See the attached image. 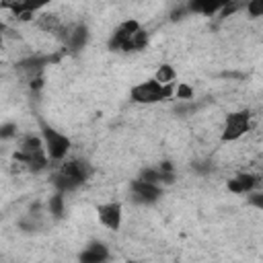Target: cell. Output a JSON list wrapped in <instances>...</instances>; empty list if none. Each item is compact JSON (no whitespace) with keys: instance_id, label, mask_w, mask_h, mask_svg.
Masks as SVG:
<instances>
[{"instance_id":"cell-18","label":"cell","mask_w":263,"mask_h":263,"mask_svg":"<svg viewBox=\"0 0 263 263\" xmlns=\"http://www.w3.org/2000/svg\"><path fill=\"white\" fill-rule=\"evenodd\" d=\"M191 95H193V90H191L187 84H181V86L177 88V97H179V99H189Z\"/></svg>"},{"instance_id":"cell-3","label":"cell","mask_w":263,"mask_h":263,"mask_svg":"<svg viewBox=\"0 0 263 263\" xmlns=\"http://www.w3.org/2000/svg\"><path fill=\"white\" fill-rule=\"evenodd\" d=\"M47 150H45V142H41L39 138L27 136L21 142V150L16 152V160L25 162L31 171H41L47 166Z\"/></svg>"},{"instance_id":"cell-10","label":"cell","mask_w":263,"mask_h":263,"mask_svg":"<svg viewBox=\"0 0 263 263\" xmlns=\"http://www.w3.org/2000/svg\"><path fill=\"white\" fill-rule=\"evenodd\" d=\"M234 0H189V10L199 12V14H214V12L224 10Z\"/></svg>"},{"instance_id":"cell-9","label":"cell","mask_w":263,"mask_h":263,"mask_svg":"<svg viewBox=\"0 0 263 263\" xmlns=\"http://www.w3.org/2000/svg\"><path fill=\"white\" fill-rule=\"evenodd\" d=\"M99 220L109 228V230H117L121 226V205L111 201V203H103L99 205Z\"/></svg>"},{"instance_id":"cell-8","label":"cell","mask_w":263,"mask_h":263,"mask_svg":"<svg viewBox=\"0 0 263 263\" xmlns=\"http://www.w3.org/2000/svg\"><path fill=\"white\" fill-rule=\"evenodd\" d=\"M132 193L136 197V201H142V203H152L160 197V187L156 183H150L146 179H138L132 183Z\"/></svg>"},{"instance_id":"cell-11","label":"cell","mask_w":263,"mask_h":263,"mask_svg":"<svg viewBox=\"0 0 263 263\" xmlns=\"http://www.w3.org/2000/svg\"><path fill=\"white\" fill-rule=\"evenodd\" d=\"M86 37H88V33H86V27H82V25H78L74 29H66V33H64V41L74 51H78L86 43Z\"/></svg>"},{"instance_id":"cell-2","label":"cell","mask_w":263,"mask_h":263,"mask_svg":"<svg viewBox=\"0 0 263 263\" xmlns=\"http://www.w3.org/2000/svg\"><path fill=\"white\" fill-rule=\"evenodd\" d=\"M90 175V168L86 162L82 160H68L60 166V171L53 177V183L60 191H74L76 187H80Z\"/></svg>"},{"instance_id":"cell-13","label":"cell","mask_w":263,"mask_h":263,"mask_svg":"<svg viewBox=\"0 0 263 263\" xmlns=\"http://www.w3.org/2000/svg\"><path fill=\"white\" fill-rule=\"evenodd\" d=\"M109 257V253H107V249L99 242H95V245H90L82 255H80V261H84V263H99V261H105Z\"/></svg>"},{"instance_id":"cell-6","label":"cell","mask_w":263,"mask_h":263,"mask_svg":"<svg viewBox=\"0 0 263 263\" xmlns=\"http://www.w3.org/2000/svg\"><path fill=\"white\" fill-rule=\"evenodd\" d=\"M43 142H45V150H47L49 158H53V160H62L70 150V140L64 134H60L47 125H43Z\"/></svg>"},{"instance_id":"cell-5","label":"cell","mask_w":263,"mask_h":263,"mask_svg":"<svg viewBox=\"0 0 263 263\" xmlns=\"http://www.w3.org/2000/svg\"><path fill=\"white\" fill-rule=\"evenodd\" d=\"M251 127V113L247 109L242 111H234L230 115H226L224 119V127H222V140L224 142H234L240 136H245Z\"/></svg>"},{"instance_id":"cell-14","label":"cell","mask_w":263,"mask_h":263,"mask_svg":"<svg viewBox=\"0 0 263 263\" xmlns=\"http://www.w3.org/2000/svg\"><path fill=\"white\" fill-rule=\"evenodd\" d=\"M37 27L43 29V31H47V33H60V31H64V25H62V21L55 14H43V16H39Z\"/></svg>"},{"instance_id":"cell-1","label":"cell","mask_w":263,"mask_h":263,"mask_svg":"<svg viewBox=\"0 0 263 263\" xmlns=\"http://www.w3.org/2000/svg\"><path fill=\"white\" fill-rule=\"evenodd\" d=\"M146 45H148V33L140 27L138 21L121 23L109 39V47L119 51H140Z\"/></svg>"},{"instance_id":"cell-19","label":"cell","mask_w":263,"mask_h":263,"mask_svg":"<svg viewBox=\"0 0 263 263\" xmlns=\"http://www.w3.org/2000/svg\"><path fill=\"white\" fill-rule=\"evenodd\" d=\"M251 203L257 205L259 210H263V193H261V195H253V197H251Z\"/></svg>"},{"instance_id":"cell-17","label":"cell","mask_w":263,"mask_h":263,"mask_svg":"<svg viewBox=\"0 0 263 263\" xmlns=\"http://www.w3.org/2000/svg\"><path fill=\"white\" fill-rule=\"evenodd\" d=\"M49 210H51V214H55V216L62 214V210H64V197H62L60 193L49 199Z\"/></svg>"},{"instance_id":"cell-15","label":"cell","mask_w":263,"mask_h":263,"mask_svg":"<svg viewBox=\"0 0 263 263\" xmlns=\"http://www.w3.org/2000/svg\"><path fill=\"white\" fill-rule=\"evenodd\" d=\"M175 70H173V66H168V64H162L158 70H156V80L160 82V84H171L173 80H175Z\"/></svg>"},{"instance_id":"cell-16","label":"cell","mask_w":263,"mask_h":263,"mask_svg":"<svg viewBox=\"0 0 263 263\" xmlns=\"http://www.w3.org/2000/svg\"><path fill=\"white\" fill-rule=\"evenodd\" d=\"M247 12L251 16H263V0H249Z\"/></svg>"},{"instance_id":"cell-7","label":"cell","mask_w":263,"mask_h":263,"mask_svg":"<svg viewBox=\"0 0 263 263\" xmlns=\"http://www.w3.org/2000/svg\"><path fill=\"white\" fill-rule=\"evenodd\" d=\"M51 0H2V8L12 10L18 18H31L35 10H39L41 6H45Z\"/></svg>"},{"instance_id":"cell-20","label":"cell","mask_w":263,"mask_h":263,"mask_svg":"<svg viewBox=\"0 0 263 263\" xmlns=\"http://www.w3.org/2000/svg\"><path fill=\"white\" fill-rule=\"evenodd\" d=\"M12 129H14V125H4V127H2V136L8 138V136L12 134Z\"/></svg>"},{"instance_id":"cell-4","label":"cell","mask_w":263,"mask_h":263,"mask_svg":"<svg viewBox=\"0 0 263 263\" xmlns=\"http://www.w3.org/2000/svg\"><path fill=\"white\" fill-rule=\"evenodd\" d=\"M166 97H171V84H160L156 78L140 82L138 86L132 88V101L142 105H152V103L164 101Z\"/></svg>"},{"instance_id":"cell-12","label":"cell","mask_w":263,"mask_h":263,"mask_svg":"<svg viewBox=\"0 0 263 263\" xmlns=\"http://www.w3.org/2000/svg\"><path fill=\"white\" fill-rule=\"evenodd\" d=\"M257 185V179L253 177V175H236L234 179H230L228 181V189L232 191V193H247V191H251L253 187Z\"/></svg>"}]
</instances>
